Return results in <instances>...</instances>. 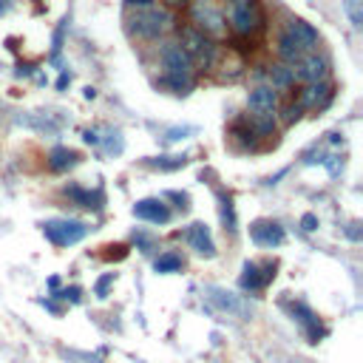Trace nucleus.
<instances>
[{"label":"nucleus","mask_w":363,"mask_h":363,"mask_svg":"<svg viewBox=\"0 0 363 363\" xmlns=\"http://www.w3.org/2000/svg\"><path fill=\"white\" fill-rule=\"evenodd\" d=\"M219 213H222V224H224V233H236L238 230V219H236V204H233V199L222 191L219 193Z\"/></svg>","instance_id":"21"},{"label":"nucleus","mask_w":363,"mask_h":363,"mask_svg":"<svg viewBox=\"0 0 363 363\" xmlns=\"http://www.w3.org/2000/svg\"><path fill=\"white\" fill-rule=\"evenodd\" d=\"M134 216L150 224H168L173 219V210L165 204V199L157 196V199H139L134 204Z\"/></svg>","instance_id":"11"},{"label":"nucleus","mask_w":363,"mask_h":363,"mask_svg":"<svg viewBox=\"0 0 363 363\" xmlns=\"http://www.w3.org/2000/svg\"><path fill=\"white\" fill-rule=\"evenodd\" d=\"M292 310V321H298L301 326H304V332H307V338H310V344H318L324 335H326V329L321 326V318L307 307V304H301V301H295V304L290 307Z\"/></svg>","instance_id":"14"},{"label":"nucleus","mask_w":363,"mask_h":363,"mask_svg":"<svg viewBox=\"0 0 363 363\" xmlns=\"http://www.w3.org/2000/svg\"><path fill=\"white\" fill-rule=\"evenodd\" d=\"M48 287L57 292V290H60V278H48Z\"/></svg>","instance_id":"44"},{"label":"nucleus","mask_w":363,"mask_h":363,"mask_svg":"<svg viewBox=\"0 0 363 363\" xmlns=\"http://www.w3.org/2000/svg\"><path fill=\"white\" fill-rule=\"evenodd\" d=\"M85 193H88V191H82L80 185H69V188H63V196H66L71 204H77V207L85 204Z\"/></svg>","instance_id":"29"},{"label":"nucleus","mask_w":363,"mask_h":363,"mask_svg":"<svg viewBox=\"0 0 363 363\" xmlns=\"http://www.w3.org/2000/svg\"><path fill=\"white\" fill-rule=\"evenodd\" d=\"M278 105H281V100H278V91H276V88H269L267 82H261V85L250 88L247 108H250L253 114H276V111H278Z\"/></svg>","instance_id":"13"},{"label":"nucleus","mask_w":363,"mask_h":363,"mask_svg":"<svg viewBox=\"0 0 363 363\" xmlns=\"http://www.w3.org/2000/svg\"><path fill=\"white\" fill-rule=\"evenodd\" d=\"M145 165L154 170H179L188 165V157L185 154L182 157H150V159H145Z\"/></svg>","instance_id":"23"},{"label":"nucleus","mask_w":363,"mask_h":363,"mask_svg":"<svg viewBox=\"0 0 363 363\" xmlns=\"http://www.w3.org/2000/svg\"><path fill=\"white\" fill-rule=\"evenodd\" d=\"M162 199L176 202V207H179V210H188V207H191V196H188V193H179V191H168Z\"/></svg>","instance_id":"31"},{"label":"nucleus","mask_w":363,"mask_h":363,"mask_svg":"<svg viewBox=\"0 0 363 363\" xmlns=\"http://www.w3.org/2000/svg\"><path fill=\"white\" fill-rule=\"evenodd\" d=\"M276 269L278 264L276 261H267L264 267L256 264V261H245V267H241V276H238V287L245 292H258L264 287L272 284V278H276Z\"/></svg>","instance_id":"8"},{"label":"nucleus","mask_w":363,"mask_h":363,"mask_svg":"<svg viewBox=\"0 0 363 363\" xmlns=\"http://www.w3.org/2000/svg\"><path fill=\"white\" fill-rule=\"evenodd\" d=\"M179 46L185 48V54L193 60V66L199 71H210L219 66V57H222V48L216 46V40H210L207 35H202L199 28L193 26H182L179 28Z\"/></svg>","instance_id":"4"},{"label":"nucleus","mask_w":363,"mask_h":363,"mask_svg":"<svg viewBox=\"0 0 363 363\" xmlns=\"http://www.w3.org/2000/svg\"><path fill=\"white\" fill-rule=\"evenodd\" d=\"M230 139H233V145L241 148V150L256 148V136H253V131H250V125L245 123V119H238V123L230 125Z\"/></svg>","instance_id":"22"},{"label":"nucleus","mask_w":363,"mask_h":363,"mask_svg":"<svg viewBox=\"0 0 363 363\" xmlns=\"http://www.w3.org/2000/svg\"><path fill=\"white\" fill-rule=\"evenodd\" d=\"M224 20H227V32H233L238 40H250V43L267 28V12L258 0H227Z\"/></svg>","instance_id":"2"},{"label":"nucleus","mask_w":363,"mask_h":363,"mask_svg":"<svg viewBox=\"0 0 363 363\" xmlns=\"http://www.w3.org/2000/svg\"><path fill=\"white\" fill-rule=\"evenodd\" d=\"M287 32L295 37V40H301L304 43V48L307 51H315V46H318V28L312 26V23H307V20H301V17H290L287 20Z\"/></svg>","instance_id":"18"},{"label":"nucleus","mask_w":363,"mask_h":363,"mask_svg":"<svg viewBox=\"0 0 363 363\" xmlns=\"http://www.w3.org/2000/svg\"><path fill=\"white\" fill-rule=\"evenodd\" d=\"M6 6H9V3H6V0H0V12H6Z\"/></svg>","instance_id":"45"},{"label":"nucleus","mask_w":363,"mask_h":363,"mask_svg":"<svg viewBox=\"0 0 363 363\" xmlns=\"http://www.w3.org/2000/svg\"><path fill=\"white\" fill-rule=\"evenodd\" d=\"M191 134H196V128L193 125H182V128H170L162 139H165V145H173V142H182V139H188Z\"/></svg>","instance_id":"27"},{"label":"nucleus","mask_w":363,"mask_h":363,"mask_svg":"<svg viewBox=\"0 0 363 363\" xmlns=\"http://www.w3.org/2000/svg\"><path fill=\"white\" fill-rule=\"evenodd\" d=\"M125 3L131 9H148V6H154V0H125Z\"/></svg>","instance_id":"38"},{"label":"nucleus","mask_w":363,"mask_h":363,"mask_svg":"<svg viewBox=\"0 0 363 363\" xmlns=\"http://www.w3.org/2000/svg\"><path fill=\"white\" fill-rule=\"evenodd\" d=\"M276 54H278V60H281V63H287V66H295L298 60L307 54V48H304V43H301V40H295V37L287 32V28H284V32L278 35V40H276Z\"/></svg>","instance_id":"16"},{"label":"nucleus","mask_w":363,"mask_h":363,"mask_svg":"<svg viewBox=\"0 0 363 363\" xmlns=\"http://www.w3.org/2000/svg\"><path fill=\"white\" fill-rule=\"evenodd\" d=\"M292 71H295V82H307V85L326 82V77H329V60L324 54H318V51H307L292 66Z\"/></svg>","instance_id":"9"},{"label":"nucleus","mask_w":363,"mask_h":363,"mask_svg":"<svg viewBox=\"0 0 363 363\" xmlns=\"http://www.w3.org/2000/svg\"><path fill=\"white\" fill-rule=\"evenodd\" d=\"M91 233V227L80 219H48L43 222V236L54 247H74Z\"/></svg>","instance_id":"6"},{"label":"nucleus","mask_w":363,"mask_h":363,"mask_svg":"<svg viewBox=\"0 0 363 363\" xmlns=\"http://www.w3.org/2000/svg\"><path fill=\"white\" fill-rule=\"evenodd\" d=\"M329 142H332V145H338V142H344V136H341V134H329Z\"/></svg>","instance_id":"43"},{"label":"nucleus","mask_w":363,"mask_h":363,"mask_svg":"<svg viewBox=\"0 0 363 363\" xmlns=\"http://www.w3.org/2000/svg\"><path fill=\"white\" fill-rule=\"evenodd\" d=\"M250 238L256 241L258 247H281L284 245V227L278 222H272V219H258L250 224Z\"/></svg>","instance_id":"10"},{"label":"nucleus","mask_w":363,"mask_h":363,"mask_svg":"<svg viewBox=\"0 0 363 363\" xmlns=\"http://www.w3.org/2000/svg\"><path fill=\"white\" fill-rule=\"evenodd\" d=\"M344 9H346V15H349L352 26L360 28V26H363V0H344Z\"/></svg>","instance_id":"26"},{"label":"nucleus","mask_w":363,"mask_h":363,"mask_svg":"<svg viewBox=\"0 0 363 363\" xmlns=\"http://www.w3.org/2000/svg\"><path fill=\"white\" fill-rule=\"evenodd\" d=\"M188 17H191V26L199 28V32L207 35L210 40L227 37L224 6L219 3V0H191V3H188Z\"/></svg>","instance_id":"5"},{"label":"nucleus","mask_w":363,"mask_h":363,"mask_svg":"<svg viewBox=\"0 0 363 363\" xmlns=\"http://www.w3.org/2000/svg\"><path fill=\"white\" fill-rule=\"evenodd\" d=\"M264 74L269 80L267 85L276 88V91H290L295 85V71L287 63H269V66H264Z\"/></svg>","instance_id":"19"},{"label":"nucleus","mask_w":363,"mask_h":363,"mask_svg":"<svg viewBox=\"0 0 363 363\" xmlns=\"http://www.w3.org/2000/svg\"><path fill=\"white\" fill-rule=\"evenodd\" d=\"M357 227H360V224H357V222H355V224H349V227H346V236H349V238H352V241H360V230H357Z\"/></svg>","instance_id":"40"},{"label":"nucleus","mask_w":363,"mask_h":363,"mask_svg":"<svg viewBox=\"0 0 363 363\" xmlns=\"http://www.w3.org/2000/svg\"><path fill=\"white\" fill-rule=\"evenodd\" d=\"M69 82H71V74H66V71H63V74H60V80H57V91H66V88H69Z\"/></svg>","instance_id":"39"},{"label":"nucleus","mask_w":363,"mask_h":363,"mask_svg":"<svg viewBox=\"0 0 363 363\" xmlns=\"http://www.w3.org/2000/svg\"><path fill=\"white\" fill-rule=\"evenodd\" d=\"M32 71H35V69H32V66H28V63H26V66H17V71H15V77H28V74H32Z\"/></svg>","instance_id":"41"},{"label":"nucleus","mask_w":363,"mask_h":363,"mask_svg":"<svg viewBox=\"0 0 363 363\" xmlns=\"http://www.w3.org/2000/svg\"><path fill=\"white\" fill-rule=\"evenodd\" d=\"M100 145L105 148V154H111V157H119V154H123V148H125L123 131L108 128V131H105V139H100Z\"/></svg>","instance_id":"25"},{"label":"nucleus","mask_w":363,"mask_h":363,"mask_svg":"<svg viewBox=\"0 0 363 363\" xmlns=\"http://www.w3.org/2000/svg\"><path fill=\"white\" fill-rule=\"evenodd\" d=\"M82 139H85L88 145H100V139H103V136H100V131H94V128H88V131L82 134Z\"/></svg>","instance_id":"37"},{"label":"nucleus","mask_w":363,"mask_h":363,"mask_svg":"<svg viewBox=\"0 0 363 363\" xmlns=\"http://www.w3.org/2000/svg\"><path fill=\"white\" fill-rule=\"evenodd\" d=\"M157 60L162 66L159 85L170 88L173 94H191L193 85H196V66H193V60L185 54V48H182L176 40H159Z\"/></svg>","instance_id":"1"},{"label":"nucleus","mask_w":363,"mask_h":363,"mask_svg":"<svg viewBox=\"0 0 363 363\" xmlns=\"http://www.w3.org/2000/svg\"><path fill=\"white\" fill-rule=\"evenodd\" d=\"M182 267H185V261H182L179 253H162V256L154 261V269L159 272V276H168V272H179Z\"/></svg>","instance_id":"24"},{"label":"nucleus","mask_w":363,"mask_h":363,"mask_svg":"<svg viewBox=\"0 0 363 363\" xmlns=\"http://www.w3.org/2000/svg\"><path fill=\"white\" fill-rule=\"evenodd\" d=\"M301 227H304L307 233L318 230V216H315V213H304V216H301Z\"/></svg>","instance_id":"36"},{"label":"nucleus","mask_w":363,"mask_h":363,"mask_svg":"<svg viewBox=\"0 0 363 363\" xmlns=\"http://www.w3.org/2000/svg\"><path fill=\"white\" fill-rule=\"evenodd\" d=\"M321 165L329 170V176H338V173L344 170V159H341V157H335V154H332V157H324V159H321Z\"/></svg>","instance_id":"30"},{"label":"nucleus","mask_w":363,"mask_h":363,"mask_svg":"<svg viewBox=\"0 0 363 363\" xmlns=\"http://www.w3.org/2000/svg\"><path fill=\"white\" fill-rule=\"evenodd\" d=\"M105 250H108V253H103V258H108V261H111V258L119 261V258H125V256H128V247H125V245H108Z\"/></svg>","instance_id":"34"},{"label":"nucleus","mask_w":363,"mask_h":363,"mask_svg":"<svg viewBox=\"0 0 363 363\" xmlns=\"http://www.w3.org/2000/svg\"><path fill=\"white\" fill-rule=\"evenodd\" d=\"M134 245H136V250H142V253H150L154 250V236H148V233H142V230H134Z\"/></svg>","instance_id":"28"},{"label":"nucleus","mask_w":363,"mask_h":363,"mask_svg":"<svg viewBox=\"0 0 363 363\" xmlns=\"http://www.w3.org/2000/svg\"><path fill=\"white\" fill-rule=\"evenodd\" d=\"M111 284H114V272H105V276L97 281V287H94L97 298H108V290H111Z\"/></svg>","instance_id":"32"},{"label":"nucleus","mask_w":363,"mask_h":363,"mask_svg":"<svg viewBox=\"0 0 363 363\" xmlns=\"http://www.w3.org/2000/svg\"><path fill=\"white\" fill-rule=\"evenodd\" d=\"M46 165H48L51 173H66V170H71L74 165H80V154H77V150H71V148L57 145V148L48 150Z\"/></svg>","instance_id":"17"},{"label":"nucleus","mask_w":363,"mask_h":363,"mask_svg":"<svg viewBox=\"0 0 363 363\" xmlns=\"http://www.w3.org/2000/svg\"><path fill=\"white\" fill-rule=\"evenodd\" d=\"M245 123L250 125V131H253L256 139H264V136L276 134V114H250Z\"/></svg>","instance_id":"20"},{"label":"nucleus","mask_w":363,"mask_h":363,"mask_svg":"<svg viewBox=\"0 0 363 363\" xmlns=\"http://www.w3.org/2000/svg\"><path fill=\"white\" fill-rule=\"evenodd\" d=\"M57 298H63V301H71V304H80V298H82V290L80 287H66V290H60Z\"/></svg>","instance_id":"33"},{"label":"nucleus","mask_w":363,"mask_h":363,"mask_svg":"<svg viewBox=\"0 0 363 363\" xmlns=\"http://www.w3.org/2000/svg\"><path fill=\"white\" fill-rule=\"evenodd\" d=\"M82 94H85V100H94V97H97V88H91V85H88V88L82 91Z\"/></svg>","instance_id":"42"},{"label":"nucleus","mask_w":363,"mask_h":363,"mask_svg":"<svg viewBox=\"0 0 363 363\" xmlns=\"http://www.w3.org/2000/svg\"><path fill=\"white\" fill-rule=\"evenodd\" d=\"M301 114H304V111H301V105H298V103L287 105V108H284V123H287V125L298 123V119H301Z\"/></svg>","instance_id":"35"},{"label":"nucleus","mask_w":363,"mask_h":363,"mask_svg":"<svg viewBox=\"0 0 363 363\" xmlns=\"http://www.w3.org/2000/svg\"><path fill=\"white\" fill-rule=\"evenodd\" d=\"M185 238H188V245L204 256V258H213L216 256V245H213V236H210V227L204 222H193L188 230H185Z\"/></svg>","instance_id":"15"},{"label":"nucleus","mask_w":363,"mask_h":363,"mask_svg":"<svg viewBox=\"0 0 363 363\" xmlns=\"http://www.w3.org/2000/svg\"><path fill=\"white\" fill-rule=\"evenodd\" d=\"M332 100V85L329 82H312L298 91V105L301 111H321Z\"/></svg>","instance_id":"12"},{"label":"nucleus","mask_w":363,"mask_h":363,"mask_svg":"<svg viewBox=\"0 0 363 363\" xmlns=\"http://www.w3.org/2000/svg\"><path fill=\"white\" fill-rule=\"evenodd\" d=\"M204 301L210 304V310H216L222 315H230V318H241V321L250 318V312H253L245 298L224 290V287H207L204 290Z\"/></svg>","instance_id":"7"},{"label":"nucleus","mask_w":363,"mask_h":363,"mask_svg":"<svg viewBox=\"0 0 363 363\" xmlns=\"http://www.w3.org/2000/svg\"><path fill=\"white\" fill-rule=\"evenodd\" d=\"M173 28H176V17L165 6H148L128 15V35L142 43H159Z\"/></svg>","instance_id":"3"}]
</instances>
